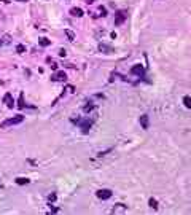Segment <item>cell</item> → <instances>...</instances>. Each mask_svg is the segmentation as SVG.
Wrapping results in <instances>:
<instances>
[{"mask_svg": "<svg viewBox=\"0 0 191 215\" xmlns=\"http://www.w3.org/2000/svg\"><path fill=\"white\" fill-rule=\"evenodd\" d=\"M16 2H29V0H16Z\"/></svg>", "mask_w": 191, "mask_h": 215, "instance_id": "cell-25", "label": "cell"}, {"mask_svg": "<svg viewBox=\"0 0 191 215\" xmlns=\"http://www.w3.org/2000/svg\"><path fill=\"white\" fill-rule=\"evenodd\" d=\"M11 43V37L10 35H3L2 37V40H0V46H3V45H10Z\"/></svg>", "mask_w": 191, "mask_h": 215, "instance_id": "cell-13", "label": "cell"}, {"mask_svg": "<svg viewBox=\"0 0 191 215\" xmlns=\"http://www.w3.org/2000/svg\"><path fill=\"white\" fill-rule=\"evenodd\" d=\"M111 190H108V188H100V190H97L96 191V196L99 199H102V201H107V199H110L111 198Z\"/></svg>", "mask_w": 191, "mask_h": 215, "instance_id": "cell-4", "label": "cell"}, {"mask_svg": "<svg viewBox=\"0 0 191 215\" xmlns=\"http://www.w3.org/2000/svg\"><path fill=\"white\" fill-rule=\"evenodd\" d=\"M70 15L73 18H81L83 16V10H81V8H78V7H75V8H72V10H70Z\"/></svg>", "mask_w": 191, "mask_h": 215, "instance_id": "cell-11", "label": "cell"}, {"mask_svg": "<svg viewBox=\"0 0 191 215\" xmlns=\"http://www.w3.org/2000/svg\"><path fill=\"white\" fill-rule=\"evenodd\" d=\"M29 179H24V177H18V179H16V183L18 185H27V183H29Z\"/></svg>", "mask_w": 191, "mask_h": 215, "instance_id": "cell-17", "label": "cell"}, {"mask_svg": "<svg viewBox=\"0 0 191 215\" xmlns=\"http://www.w3.org/2000/svg\"><path fill=\"white\" fill-rule=\"evenodd\" d=\"M49 61V59H48ZM49 62H51V61H49ZM51 69H53V70H58V64H56V62H51Z\"/></svg>", "mask_w": 191, "mask_h": 215, "instance_id": "cell-24", "label": "cell"}, {"mask_svg": "<svg viewBox=\"0 0 191 215\" xmlns=\"http://www.w3.org/2000/svg\"><path fill=\"white\" fill-rule=\"evenodd\" d=\"M92 16H94V18H99V16H107V8H105V7H99V10H97V13H92Z\"/></svg>", "mask_w": 191, "mask_h": 215, "instance_id": "cell-12", "label": "cell"}, {"mask_svg": "<svg viewBox=\"0 0 191 215\" xmlns=\"http://www.w3.org/2000/svg\"><path fill=\"white\" fill-rule=\"evenodd\" d=\"M128 19V11L126 10H118L115 13V26L124 24V21Z\"/></svg>", "mask_w": 191, "mask_h": 215, "instance_id": "cell-3", "label": "cell"}, {"mask_svg": "<svg viewBox=\"0 0 191 215\" xmlns=\"http://www.w3.org/2000/svg\"><path fill=\"white\" fill-rule=\"evenodd\" d=\"M183 104H185L186 109H191V97L190 96H185L183 97Z\"/></svg>", "mask_w": 191, "mask_h": 215, "instance_id": "cell-18", "label": "cell"}, {"mask_svg": "<svg viewBox=\"0 0 191 215\" xmlns=\"http://www.w3.org/2000/svg\"><path fill=\"white\" fill-rule=\"evenodd\" d=\"M148 205H150L151 209H155V210H158V207H159V205H158V201H156L155 198H150V201H148Z\"/></svg>", "mask_w": 191, "mask_h": 215, "instance_id": "cell-16", "label": "cell"}, {"mask_svg": "<svg viewBox=\"0 0 191 215\" xmlns=\"http://www.w3.org/2000/svg\"><path fill=\"white\" fill-rule=\"evenodd\" d=\"M38 45H40V46H43V48H46V46H49V45H51V40H48V38H45V37H43V38H40V40H38Z\"/></svg>", "mask_w": 191, "mask_h": 215, "instance_id": "cell-14", "label": "cell"}, {"mask_svg": "<svg viewBox=\"0 0 191 215\" xmlns=\"http://www.w3.org/2000/svg\"><path fill=\"white\" fill-rule=\"evenodd\" d=\"M3 102L7 104L8 109H13V107H15V100H13V97H11L10 92H7V94H5V97H3Z\"/></svg>", "mask_w": 191, "mask_h": 215, "instance_id": "cell-7", "label": "cell"}, {"mask_svg": "<svg viewBox=\"0 0 191 215\" xmlns=\"http://www.w3.org/2000/svg\"><path fill=\"white\" fill-rule=\"evenodd\" d=\"M53 81H66L67 80V73L64 70H54V73L51 75Z\"/></svg>", "mask_w": 191, "mask_h": 215, "instance_id": "cell-5", "label": "cell"}, {"mask_svg": "<svg viewBox=\"0 0 191 215\" xmlns=\"http://www.w3.org/2000/svg\"><path fill=\"white\" fill-rule=\"evenodd\" d=\"M64 32H66V35H67L69 41H75V34H73V32H72L70 29H66Z\"/></svg>", "mask_w": 191, "mask_h": 215, "instance_id": "cell-15", "label": "cell"}, {"mask_svg": "<svg viewBox=\"0 0 191 215\" xmlns=\"http://www.w3.org/2000/svg\"><path fill=\"white\" fill-rule=\"evenodd\" d=\"M131 73H132V75H137V77H143V75H145V69H143L140 64H136V65H132Z\"/></svg>", "mask_w": 191, "mask_h": 215, "instance_id": "cell-6", "label": "cell"}, {"mask_svg": "<svg viewBox=\"0 0 191 215\" xmlns=\"http://www.w3.org/2000/svg\"><path fill=\"white\" fill-rule=\"evenodd\" d=\"M128 210V205H124V204H116L115 207H113V214H123V212H126Z\"/></svg>", "mask_w": 191, "mask_h": 215, "instance_id": "cell-9", "label": "cell"}, {"mask_svg": "<svg viewBox=\"0 0 191 215\" xmlns=\"http://www.w3.org/2000/svg\"><path fill=\"white\" fill-rule=\"evenodd\" d=\"M94 104H92V102H89V105H85V107H83V110H85L86 112V113H88V112H91V110H94Z\"/></svg>", "mask_w": 191, "mask_h": 215, "instance_id": "cell-21", "label": "cell"}, {"mask_svg": "<svg viewBox=\"0 0 191 215\" xmlns=\"http://www.w3.org/2000/svg\"><path fill=\"white\" fill-rule=\"evenodd\" d=\"M73 123H78L80 124V129H81V132L83 134H88L89 132V129H91V126H92V121L91 120H75V118H72Z\"/></svg>", "mask_w": 191, "mask_h": 215, "instance_id": "cell-2", "label": "cell"}, {"mask_svg": "<svg viewBox=\"0 0 191 215\" xmlns=\"http://www.w3.org/2000/svg\"><path fill=\"white\" fill-rule=\"evenodd\" d=\"M48 201H49V202H54V201H56V194H54V193L49 194V196H48Z\"/></svg>", "mask_w": 191, "mask_h": 215, "instance_id": "cell-22", "label": "cell"}, {"mask_svg": "<svg viewBox=\"0 0 191 215\" xmlns=\"http://www.w3.org/2000/svg\"><path fill=\"white\" fill-rule=\"evenodd\" d=\"M66 54H67V51L64 50V48H62V50H59V56H62V58H66Z\"/></svg>", "mask_w": 191, "mask_h": 215, "instance_id": "cell-23", "label": "cell"}, {"mask_svg": "<svg viewBox=\"0 0 191 215\" xmlns=\"http://www.w3.org/2000/svg\"><path fill=\"white\" fill-rule=\"evenodd\" d=\"M99 51L100 53H105V54H111L113 53V48L108 45H105V43H99Z\"/></svg>", "mask_w": 191, "mask_h": 215, "instance_id": "cell-8", "label": "cell"}, {"mask_svg": "<svg viewBox=\"0 0 191 215\" xmlns=\"http://www.w3.org/2000/svg\"><path fill=\"white\" fill-rule=\"evenodd\" d=\"M18 107H19V109H24V107H26V104H24V94H22V92H21V96H19V104H18Z\"/></svg>", "mask_w": 191, "mask_h": 215, "instance_id": "cell-20", "label": "cell"}, {"mask_svg": "<svg viewBox=\"0 0 191 215\" xmlns=\"http://www.w3.org/2000/svg\"><path fill=\"white\" fill-rule=\"evenodd\" d=\"M16 53H18V54L26 53V46H24V45H18V46H16Z\"/></svg>", "mask_w": 191, "mask_h": 215, "instance_id": "cell-19", "label": "cell"}, {"mask_svg": "<svg viewBox=\"0 0 191 215\" xmlns=\"http://www.w3.org/2000/svg\"><path fill=\"white\" fill-rule=\"evenodd\" d=\"M24 121V116L22 115H16V116H13V118H8L5 120L2 124H0V128L2 129H7V128H10V126H16V124H19Z\"/></svg>", "mask_w": 191, "mask_h": 215, "instance_id": "cell-1", "label": "cell"}, {"mask_svg": "<svg viewBox=\"0 0 191 215\" xmlns=\"http://www.w3.org/2000/svg\"><path fill=\"white\" fill-rule=\"evenodd\" d=\"M140 126H142L143 129L150 128V120H148V115H142L140 116Z\"/></svg>", "mask_w": 191, "mask_h": 215, "instance_id": "cell-10", "label": "cell"}]
</instances>
